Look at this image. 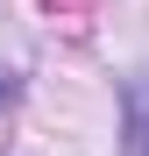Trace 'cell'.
<instances>
[{
	"label": "cell",
	"mask_w": 149,
	"mask_h": 156,
	"mask_svg": "<svg viewBox=\"0 0 149 156\" xmlns=\"http://www.w3.org/2000/svg\"><path fill=\"white\" fill-rule=\"evenodd\" d=\"M7 92H14V78H7V71H0V99H7Z\"/></svg>",
	"instance_id": "obj_1"
}]
</instances>
